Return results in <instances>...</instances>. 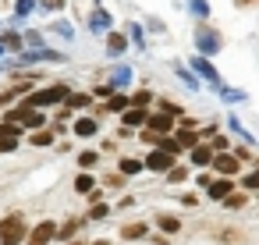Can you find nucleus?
Here are the masks:
<instances>
[{
    "mask_svg": "<svg viewBox=\"0 0 259 245\" xmlns=\"http://www.w3.org/2000/svg\"><path fill=\"white\" fill-rule=\"evenodd\" d=\"M68 96H71V89L64 86V82H57V86H47V89H36V93H29L18 107H25V110H47V107H57V103H68Z\"/></svg>",
    "mask_w": 259,
    "mask_h": 245,
    "instance_id": "nucleus-1",
    "label": "nucleus"
},
{
    "mask_svg": "<svg viewBox=\"0 0 259 245\" xmlns=\"http://www.w3.org/2000/svg\"><path fill=\"white\" fill-rule=\"evenodd\" d=\"M25 238H29V220H25V213L11 210L0 220V245H25Z\"/></svg>",
    "mask_w": 259,
    "mask_h": 245,
    "instance_id": "nucleus-2",
    "label": "nucleus"
},
{
    "mask_svg": "<svg viewBox=\"0 0 259 245\" xmlns=\"http://www.w3.org/2000/svg\"><path fill=\"white\" fill-rule=\"evenodd\" d=\"M209 171H213L217 178H234V174H241V160H238L234 153H213Z\"/></svg>",
    "mask_w": 259,
    "mask_h": 245,
    "instance_id": "nucleus-3",
    "label": "nucleus"
},
{
    "mask_svg": "<svg viewBox=\"0 0 259 245\" xmlns=\"http://www.w3.org/2000/svg\"><path fill=\"white\" fill-rule=\"evenodd\" d=\"M174 164H178V156H170V153H163V149H149L146 160H142V167H146L149 174H167Z\"/></svg>",
    "mask_w": 259,
    "mask_h": 245,
    "instance_id": "nucleus-4",
    "label": "nucleus"
},
{
    "mask_svg": "<svg viewBox=\"0 0 259 245\" xmlns=\"http://www.w3.org/2000/svg\"><path fill=\"white\" fill-rule=\"evenodd\" d=\"M50 241H57V220H39L36 227H29L25 245H50Z\"/></svg>",
    "mask_w": 259,
    "mask_h": 245,
    "instance_id": "nucleus-5",
    "label": "nucleus"
},
{
    "mask_svg": "<svg viewBox=\"0 0 259 245\" xmlns=\"http://www.w3.org/2000/svg\"><path fill=\"white\" fill-rule=\"evenodd\" d=\"M22 142V128L18 125H4L0 121V153H15Z\"/></svg>",
    "mask_w": 259,
    "mask_h": 245,
    "instance_id": "nucleus-6",
    "label": "nucleus"
},
{
    "mask_svg": "<svg viewBox=\"0 0 259 245\" xmlns=\"http://www.w3.org/2000/svg\"><path fill=\"white\" fill-rule=\"evenodd\" d=\"M185 156H188V164H192V167H199V171H209V164H213V149H209V142L192 146Z\"/></svg>",
    "mask_w": 259,
    "mask_h": 245,
    "instance_id": "nucleus-7",
    "label": "nucleus"
},
{
    "mask_svg": "<svg viewBox=\"0 0 259 245\" xmlns=\"http://www.w3.org/2000/svg\"><path fill=\"white\" fill-rule=\"evenodd\" d=\"M231 192H234V178H213V181H209V188H206V199L224 202Z\"/></svg>",
    "mask_w": 259,
    "mask_h": 245,
    "instance_id": "nucleus-8",
    "label": "nucleus"
},
{
    "mask_svg": "<svg viewBox=\"0 0 259 245\" xmlns=\"http://www.w3.org/2000/svg\"><path fill=\"white\" fill-rule=\"evenodd\" d=\"M146 128H149V132H156V135H174V128H178V121L156 110V114H149V121H146Z\"/></svg>",
    "mask_w": 259,
    "mask_h": 245,
    "instance_id": "nucleus-9",
    "label": "nucleus"
},
{
    "mask_svg": "<svg viewBox=\"0 0 259 245\" xmlns=\"http://www.w3.org/2000/svg\"><path fill=\"white\" fill-rule=\"evenodd\" d=\"M117 238H121V241H139V238H149V224H146V220H132V224H121Z\"/></svg>",
    "mask_w": 259,
    "mask_h": 245,
    "instance_id": "nucleus-10",
    "label": "nucleus"
},
{
    "mask_svg": "<svg viewBox=\"0 0 259 245\" xmlns=\"http://www.w3.org/2000/svg\"><path fill=\"white\" fill-rule=\"evenodd\" d=\"M192 68L199 71V78H206L209 86H217V89H220V75H217V68H213V61H209V57H192Z\"/></svg>",
    "mask_w": 259,
    "mask_h": 245,
    "instance_id": "nucleus-11",
    "label": "nucleus"
},
{
    "mask_svg": "<svg viewBox=\"0 0 259 245\" xmlns=\"http://www.w3.org/2000/svg\"><path fill=\"white\" fill-rule=\"evenodd\" d=\"M82 227H85V220H78V217H71L68 224H57V241H61V245H71Z\"/></svg>",
    "mask_w": 259,
    "mask_h": 245,
    "instance_id": "nucleus-12",
    "label": "nucleus"
},
{
    "mask_svg": "<svg viewBox=\"0 0 259 245\" xmlns=\"http://www.w3.org/2000/svg\"><path fill=\"white\" fill-rule=\"evenodd\" d=\"M96 132H100V121H96V117H89V114L75 117V135H78V139H93Z\"/></svg>",
    "mask_w": 259,
    "mask_h": 245,
    "instance_id": "nucleus-13",
    "label": "nucleus"
},
{
    "mask_svg": "<svg viewBox=\"0 0 259 245\" xmlns=\"http://www.w3.org/2000/svg\"><path fill=\"white\" fill-rule=\"evenodd\" d=\"M146 121H149V110H139V107H128L121 114V125H128V128H146Z\"/></svg>",
    "mask_w": 259,
    "mask_h": 245,
    "instance_id": "nucleus-14",
    "label": "nucleus"
},
{
    "mask_svg": "<svg viewBox=\"0 0 259 245\" xmlns=\"http://www.w3.org/2000/svg\"><path fill=\"white\" fill-rule=\"evenodd\" d=\"M195 39H199V57H213V54L220 50V39H217L213 32H199Z\"/></svg>",
    "mask_w": 259,
    "mask_h": 245,
    "instance_id": "nucleus-15",
    "label": "nucleus"
},
{
    "mask_svg": "<svg viewBox=\"0 0 259 245\" xmlns=\"http://www.w3.org/2000/svg\"><path fill=\"white\" fill-rule=\"evenodd\" d=\"M146 167H142V160H135V156H121L117 160V174L121 178H135V174H142Z\"/></svg>",
    "mask_w": 259,
    "mask_h": 245,
    "instance_id": "nucleus-16",
    "label": "nucleus"
},
{
    "mask_svg": "<svg viewBox=\"0 0 259 245\" xmlns=\"http://www.w3.org/2000/svg\"><path fill=\"white\" fill-rule=\"evenodd\" d=\"M227 128H231V132H234V135H238L245 146H255V135H252V132H248V128H245V125H241L234 114H227Z\"/></svg>",
    "mask_w": 259,
    "mask_h": 245,
    "instance_id": "nucleus-17",
    "label": "nucleus"
},
{
    "mask_svg": "<svg viewBox=\"0 0 259 245\" xmlns=\"http://www.w3.org/2000/svg\"><path fill=\"white\" fill-rule=\"evenodd\" d=\"M156 227H160V234H167V238H170V234H178V231H181V220H178V217H170V213H156Z\"/></svg>",
    "mask_w": 259,
    "mask_h": 245,
    "instance_id": "nucleus-18",
    "label": "nucleus"
},
{
    "mask_svg": "<svg viewBox=\"0 0 259 245\" xmlns=\"http://www.w3.org/2000/svg\"><path fill=\"white\" fill-rule=\"evenodd\" d=\"M22 61H25V64H36V61H61V54H57V50H43V47H39V50L22 54Z\"/></svg>",
    "mask_w": 259,
    "mask_h": 245,
    "instance_id": "nucleus-19",
    "label": "nucleus"
},
{
    "mask_svg": "<svg viewBox=\"0 0 259 245\" xmlns=\"http://www.w3.org/2000/svg\"><path fill=\"white\" fill-rule=\"evenodd\" d=\"M124 86H132V68H114L110 71V89H124Z\"/></svg>",
    "mask_w": 259,
    "mask_h": 245,
    "instance_id": "nucleus-20",
    "label": "nucleus"
},
{
    "mask_svg": "<svg viewBox=\"0 0 259 245\" xmlns=\"http://www.w3.org/2000/svg\"><path fill=\"white\" fill-rule=\"evenodd\" d=\"M188 174H192V171H188L185 164H174V167L163 174V181H167V185H181V181H188Z\"/></svg>",
    "mask_w": 259,
    "mask_h": 245,
    "instance_id": "nucleus-21",
    "label": "nucleus"
},
{
    "mask_svg": "<svg viewBox=\"0 0 259 245\" xmlns=\"http://www.w3.org/2000/svg\"><path fill=\"white\" fill-rule=\"evenodd\" d=\"M93 188H96V178H93V171H82V174L75 178V192H78V195H89Z\"/></svg>",
    "mask_w": 259,
    "mask_h": 245,
    "instance_id": "nucleus-22",
    "label": "nucleus"
},
{
    "mask_svg": "<svg viewBox=\"0 0 259 245\" xmlns=\"http://www.w3.org/2000/svg\"><path fill=\"white\" fill-rule=\"evenodd\" d=\"M128 107H132V100H128V96H121V93H114V96L107 100V110H110V114H124Z\"/></svg>",
    "mask_w": 259,
    "mask_h": 245,
    "instance_id": "nucleus-23",
    "label": "nucleus"
},
{
    "mask_svg": "<svg viewBox=\"0 0 259 245\" xmlns=\"http://www.w3.org/2000/svg\"><path fill=\"white\" fill-rule=\"evenodd\" d=\"M110 210H114V206H107V202H89L85 220H107V217H110Z\"/></svg>",
    "mask_w": 259,
    "mask_h": 245,
    "instance_id": "nucleus-24",
    "label": "nucleus"
},
{
    "mask_svg": "<svg viewBox=\"0 0 259 245\" xmlns=\"http://www.w3.org/2000/svg\"><path fill=\"white\" fill-rule=\"evenodd\" d=\"M238 185H241L245 192H259V164H255L248 174H241V181H238Z\"/></svg>",
    "mask_w": 259,
    "mask_h": 245,
    "instance_id": "nucleus-25",
    "label": "nucleus"
},
{
    "mask_svg": "<svg viewBox=\"0 0 259 245\" xmlns=\"http://www.w3.org/2000/svg\"><path fill=\"white\" fill-rule=\"evenodd\" d=\"M124 47H128V39H124L121 32H114V36L107 39V54H110V57H117V54H124Z\"/></svg>",
    "mask_w": 259,
    "mask_h": 245,
    "instance_id": "nucleus-26",
    "label": "nucleus"
},
{
    "mask_svg": "<svg viewBox=\"0 0 259 245\" xmlns=\"http://www.w3.org/2000/svg\"><path fill=\"white\" fill-rule=\"evenodd\" d=\"M89 103H93V93H71V96H68V107H71V110H85Z\"/></svg>",
    "mask_w": 259,
    "mask_h": 245,
    "instance_id": "nucleus-27",
    "label": "nucleus"
},
{
    "mask_svg": "<svg viewBox=\"0 0 259 245\" xmlns=\"http://www.w3.org/2000/svg\"><path fill=\"white\" fill-rule=\"evenodd\" d=\"M96 164H100V153H96V149H82V153H78V167H82V171H93Z\"/></svg>",
    "mask_w": 259,
    "mask_h": 245,
    "instance_id": "nucleus-28",
    "label": "nucleus"
},
{
    "mask_svg": "<svg viewBox=\"0 0 259 245\" xmlns=\"http://www.w3.org/2000/svg\"><path fill=\"white\" fill-rule=\"evenodd\" d=\"M0 47L11 50V54H22V39H18V32H4V36H0Z\"/></svg>",
    "mask_w": 259,
    "mask_h": 245,
    "instance_id": "nucleus-29",
    "label": "nucleus"
},
{
    "mask_svg": "<svg viewBox=\"0 0 259 245\" xmlns=\"http://www.w3.org/2000/svg\"><path fill=\"white\" fill-rule=\"evenodd\" d=\"M29 142H32V146H54V132H50V128H39V132L29 135Z\"/></svg>",
    "mask_w": 259,
    "mask_h": 245,
    "instance_id": "nucleus-30",
    "label": "nucleus"
},
{
    "mask_svg": "<svg viewBox=\"0 0 259 245\" xmlns=\"http://www.w3.org/2000/svg\"><path fill=\"white\" fill-rule=\"evenodd\" d=\"M128 100H132V107H139V110H146V107L153 103V93H149V89H139V93H135V96H128Z\"/></svg>",
    "mask_w": 259,
    "mask_h": 245,
    "instance_id": "nucleus-31",
    "label": "nucleus"
},
{
    "mask_svg": "<svg viewBox=\"0 0 259 245\" xmlns=\"http://www.w3.org/2000/svg\"><path fill=\"white\" fill-rule=\"evenodd\" d=\"M107 25H110V15H107V11H96V15H89V29H100V32H103Z\"/></svg>",
    "mask_w": 259,
    "mask_h": 245,
    "instance_id": "nucleus-32",
    "label": "nucleus"
},
{
    "mask_svg": "<svg viewBox=\"0 0 259 245\" xmlns=\"http://www.w3.org/2000/svg\"><path fill=\"white\" fill-rule=\"evenodd\" d=\"M224 210H245V192H231L224 199Z\"/></svg>",
    "mask_w": 259,
    "mask_h": 245,
    "instance_id": "nucleus-33",
    "label": "nucleus"
},
{
    "mask_svg": "<svg viewBox=\"0 0 259 245\" xmlns=\"http://www.w3.org/2000/svg\"><path fill=\"white\" fill-rule=\"evenodd\" d=\"M220 96H224V103H241L245 100L241 89H227V86H220Z\"/></svg>",
    "mask_w": 259,
    "mask_h": 245,
    "instance_id": "nucleus-34",
    "label": "nucleus"
},
{
    "mask_svg": "<svg viewBox=\"0 0 259 245\" xmlns=\"http://www.w3.org/2000/svg\"><path fill=\"white\" fill-rule=\"evenodd\" d=\"M103 185H107V188H114V192H121V188L128 185V178H121V174L114 171V174H107V178H103Z\"/></svg>",
    "mask_w": 259,
    "mask_h": 245,
    "instance_id": "nucleus-35",
    "label": "nucleus"
},
{
    "mask_svg": "<svg viewBox=\"0 0 259 245\" xmlns=\"http://www.w3.org/2000/svg\"><path fill=\"white\" fill-rule=\"evenodd\" d=\"M22 89H25V86H15V89H4V93H0V107H8V103H15V100L22 96Z\"/></svg>",
    "mask_w": 259,
    "mask_h": 245,
    "instance_id": "nucleus-36",
    "label": "nucleus"
},
{
    "mask_svg": "<svg viewBox=\"0 0 259 245\" xmlns=\"http://www.w3.org/2000/svg\"><path fill=\"white\" fill-rule=\"evenodd\" d=\"M209 149H213V153H227V149H231L227 135H213V139H209Z\"/></svg>",
    "mask_w": 259,
    "mask_h": 245,
    "instance_id": "nucleus-37",
    "label": "nucleus"
},
{
    "mask_svg": "<svg viewBox=\"0 0 259 245\" xmlns=\"http://www.w3.org/2000/svg\"><path fill=\"white\" fill-rule=\"evenodd\" d=\"M188 8H192V15H199V18L209 15V4H206V0H188Z\"/></svg>",
    "mask_w": 259,
    "mask_h": 245,
    "instance_id": "nucleus-38",
    "label": "nucleus"
},
{
    "mask_svg": "<svg viewBox=\"0 0 259 245\" xmlns=\"http://www.w3.org/2000/svg\"><path fill=\"white\" fill-rule=\"evenodd\" d=\"M54 32H57V36H64V39H71V36H75L71 22H54Z\"/></svg>",
    "mask_w": 259,
    "mask_h": 245,
    "instance_id": "nucleus-39",
    "label": "nucleus"
},
{
    "mask_svg": "<svg viewBox=\"0 0 259 245\" xmlns=\"http://www.w3.org/2000/svg\"><path fill=\"white\" fill-rule=\"evenodd\" d=\"M178 78H181V82H185L188 89H195V86H199V78H195V75H192L188 68H178Z\"/></svg>",
    "mask_w": 259,
    "mask_h": 245,
    "instance_id": "nucleus-40",
    "label": "nucleus"
},
{
    "mask_svg": "<svg viewBox=\"0 0 259 245\" xmlns=\"http://www.w3.org/2000/svg\"><path fill=\"white\" fill-rule=\"evenodd\" d=\"M213 178H217V174H213V171H199V174H195V185H199V188H202V192H206V188H209V181H213Z\"/></svg>",
    "mask_w": 259,
    "mask_h": 245,
    "instance_id": "nucleus-41",
    "label": "nucleus"
},
{
    "mask_svg": "<svg viewBox=\"0 0 259 245\" xmlns=\"http://www.w3.org/2000/svg\"><path fill=\"white\" fill-rule=\"evenodd\" d=\"M29 11H36V0H18L15 4V15H29Z\"/></svg>",
    "mask_w": 259,
    "mask_h": 245,
    "instance_id": "nucleus-42",
    "label": "nucleus"
},
{
    "mask_svg": "<svg viewBox=\"0 0 259 245\" xmlns=\"http://www.w3.org/2000/svg\"><path fill=\"white\" fill-rule=\"evenodd\" d=\"M93 96H100V100H110V96H114L110 82H107V86H96V89H93Z\"/></svg>",
    "mask_w": 259,
    "mask_h": 245,
    "instance_id": "nucleus-43",
    "label": "nucleus"
},
{
    "mask_svg": "<svg viewBox=\"0 0 259 245\" xmlns=\"http://www.w3.org/2000/svg\"><path fill=\"white\" fill-rule=\"evenodd\" d=\"M181 202H185V206H199V195H195V192H185Z\"/></svg>",
    "mask_w": 259,
    "mask_h": 245,
    "instance_id": "nucleus-44",
    "label": "nucleus"
},
{
    "mask_svg": "<svg viewBox=\"0 0 259 245\" xmlns=\"http://www.w3.org/2000/svg\"><path fill=\"white\" fill-rule=\"evenodd\" d=\"M128 32H132V39H135V43H139V47H142V29H139V25H132V29H128Z\"/></svg>",
    "mask_w": 259,
    "mask_h": 245,
    "instance_id": "nucleus-45",
    "label": "nucleus"
},
{
    "mask_svg": "<svg viewBox=\"0 0 259 245\" xmlns=\"http://www.w3.org/2000/svg\"><path fill=\"white\" fill-rule=\"evenodd\" d=\"M43 4H47V8H61V4H64V0H43Z\"/></svg>",
    "mask_w": 259,
    "mask_h": 245,
    "instance_id": "nucleus-46",
    "label": "nucleus"
},
{
    "mask_svg": "<svg viewBox=\"0 0 259 245\" xmlns=\"http://www.w3.org/2000/svg\"><path fill=\"white\" fill-rule=\"evenodd\" d=\"M89 245H110V241H89Z\"/></svg>",
    "mask_w": 259,
    "mask_h": 245,
    "instance_id": "nucleus-47",
    "label": "nucleus"
},
{
    "mask_svg": "<svg viewBox=\"0 0 259 245\" xmlns=\"http://www.w3.org/2000/svg\"><path fill=\"white\" fill-rule=\"evenodd\" d=\"M71 245H89V241H78V238H75V241H71Z\"/></svg>",
    "mask_w": 259,
    "mask_h": 245,
    "instance_id": "nucleus-48",
    "label": "nucleus"
},
{
    "mask_svg": "<svg viewBox=\"0 0 259 245\" xmlns=\"http://www.w3.org/2000/svg\"><path fill=\"white\" fill-rule=\"evenodd\" d=\"M0 54H4V47H0Z\"/></svg>",
    "mask_w": 259,
    "mask_h": 245,
    "instance_id": "nucleus-49",
    "label": "nucleus"
}]
</instances>
